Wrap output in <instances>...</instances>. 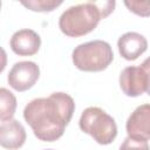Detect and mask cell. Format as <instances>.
<instances>
[{"label":"cell","instance_id":"cell-1","mask_svg":"<svg viewBox=\"0 0 150 150\" xmlns=\"http://www.w3.org/2000/svg\"><path fill=\"white\" fill-rule=\"evenodd\" d=\"M75 111L73 97L57 91L48 97L32 100L23 109V118L35 137L43 142H54L63 134Z\"/></svg>","mask_w":150,"mask_h":150},{"label":"cell","instance_id":"cell-10","mask_svg":"<svg viewBox=\"0 0 150 150\" xmlns=\"http://www.w3.org/2000/svg\"><path fill=\"white\" fill-rule=\"evenodd\" d=\"M26 138V130L19 121L11 120L0 124V146L7 150H16L25 144Z\"/></svg>","mask_w":150,"mask_h":150},{"label":"cell","instance_id":"cell-16","mask_svg":"<svg viewBox=\"0 0 150 150\" xmlns=\"http://www.w3.org/2000/svg\"><path fill=\"white\" fill-rule=\"evenodd\" d=\"M0 8H1V1H0Z\"/></svg>","mask_w":150,"mask_h":150},{"label":"cell","instance_id":"cell-2","mask_svg":"<svg viewBox=\"0 0 150 150\" xmlns=\"http://www.w3.org/2000/svg\"><path fill=\"white\" fill-rule=\"evenodd\" d=\"M116 2L87 1L67 8L59 19L60 30L69 38H80L93 32L98 22L107 18L115 8Z\"/></svg>","mask_w":150,"mask_h":150},{"label":"cell","instance_id":"cell-11","mask_svg":"<svg viewBox=\"0 0 150 150\" xmlns=\"http://www.w3.org/2000/svg\"><path fill=\"white\" fill-rule=\"evenodd\" d=\"M16 97L7 88H0V121H11L16 110Z\"/></svg>","mask_w":150,"mask_h":150},{"label":"cell","instance_id":"cell-6","mask_svg":"<svg viewBox=\"0 0 150 150\" xmlns=\"http://www.w3.org/2000/svg\"><path fill=\"white\" fill-rule=\"evenodd\" d=\"M40 77V68L33 61H20L14 63L7 75L8 84L16 91L30 89Z\"/></svg>","mask_w":150,"mask_h":150},{"label":"cell","instance_id":"cell-14","mask_svg":"<svg viewBox=\"0 0 150 150\" xmlns=\"http://www.w3.org/2000/svg\"><path fill=\"white\" fill-rule=\"evenodd\" d=\"M120 150H149L148 142H137L127 137L120 146Z\"/></svg>","mask_w":150,"mask_h":150},{"label":"cell","instance_id":"cell-8","mask_svg":"<svg viewBox=\"0 0 150 150\" xmlns=\"http://www.w3.org/2000/svg\"><path fill=\"white\" fill-rule=\"evenodd\" d=\"M9 46L12 50L19 56H32L39 52L41 38L35 30L23 28L16 30L12 35Z\"/></svg>","mask_w":150,"mask_h":150},{"label":"cell","instance_id":"cell-12","mask_svg":"<svg viewBox=\"0 0 150 150\" xmlns=\"http://www.w3.org/2000/svg\"><path fill=\"white\" fill-rule=\"evenodd\" d=\"M62 2V0H27L21 1V5L33 12H52Z\"/></svg>","mask_w":150,"mask_h":150},{"label":"cell","instance_id":"cell-17","mask_svg":"<svg viewBox=\"0 0 150 150\" xmlns=\"http://www.w3.org/2000/svg\"><path fill=\"white\" fill-rule=\"evenodd\" d=\"M46 150H53V149H46Z\"/></svg>","mask_w":150,"mask_h":150},{"label":"cell","instance_id":"cell-3","mask_svg":"<svg viewBox=\"0 0 150 150\" xmlns=\"http://www.w3.org/2000/svg\"><path fill=\"white\" fill-rule=\"evenodd\" d=\"M74 66L82 71H102L114 60L111 46L103 40H93L75 47L71 54Z\"/></svg>","mask_w":150,"mask_h":150},{"label":"cell","instance_id":"cell-9","mask_svg":"<svg viewBox=\"0 0 150 150\" xmlns=\"http://www.w3.org/2000/svg\"><path fill=\"white\" fill-rule=\"evenodd\" d=\"M120 55L128 60L134 61L138 59L148 48V41L144 35L137 32H127L117 40Z\"/></svg>","mask_w":150,"mask_h":150},{"label":"cell","instance_id":"cell-15","mask_svg":"<svg viewBox=\"0 0 150 150\" xmlns=\"http://www.w3.org/2000/svg\"><path fill=\"white\" fill-rule=\"evenodd\" d=\"M6 66H7V54L6 50L0 46V73L5 70Z\"/></svg>","mask_w":150,"mask_h":150},{"label":"cell","instance_id":"cell-7","mask_svg":"<svg viewBox=\"0 0 150 150\" xmlns=\"http://www.w3.org/2000/svg\"><path fill=\"white\" fill-rule=\"evenodd\" d=\"M128 137L137 142L150 139V105L144 103L138 105L129 116L125 123Z\"/></svg>","mask_w":150,"mask_h":150},{"label":"cell","instance_id":"cell-4","mask_svg":"<svg viewBox=\"0 0 150 150\" xmlns=\"http://www.w3.org/2000/svg\"><path fill=\"white\" fill-rule=\"evenodd\" d=\"M80 129L90 135L94 141L101 145H108L117 136V125L115 120L98 107L86 108L79 121Z\"/></svg>","mask_w":150,"mask_h":150},{"label":"cell","instance_id":"cell-13","mask_svg":"<svg viewBox=\"0 0 150 150\" xmlns=\"http://www.w3.org/2000/svg\"><path fill=\"white\" fill-rule=\"evenodd\" d=\"M124 5L129 8L130 12H134L141 16H148L150 13V2L149 1H124Z\"/></svg>","mask_w":150,"mask_h":150},{"label":"cell","instance_id":"cell-5","mask_svg":"<svg viewBox=\"0 0 150 150\" xmlns=\"http://www.w3.org/2000/svg\"><path fill=\"white\" fill-rule=\"evenodd\" d=\"M150 64L146 59L141 66L125 67L120 74V87L129 97H137L149 91Z\"/></svg>","mask_w":150,"mask_h":150}]
</instances>
